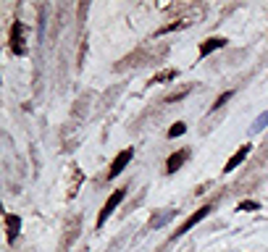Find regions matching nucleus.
I'll return each instance as SVG.
<instances>
[{"instance_id":"1","label":"nucleus","mask_w":268,"mask_h":252,"mask_svg":"<svg viewBox=\"0 0 268 252\" xmlns=\"http://www.w3.org/2000/svg\"><path fill=\"white\" fill-rule=\"evenodd\" d=\"M124 197H126V186H124V189H116V192H113V195L108 197V202L103 205V210L98 213V229H100V226L105 224V220L110 218V213H113V210L118 208V205H121V200H124Z\"/></svg>"},{"instance_id":"2","label":"nucleus","mask_w":268,"mask_h":252,"mask_svg":"<svg viewBox=\"0 0 268 252\" xmlns=\"http://www.w3.org/2000/svg\"><path fill=\"white\" fill-rule=\"evenodd\" d=\"M132 158H134V150L132 147H126V150H121L116 158H113V163H110V171H108V179H116L118 176V173L126 168V166H129V161H132Z\"/></svg>"},{"instance_id":"3","label":"nucleus","mask_w":268,"mask_h":252,"mask_svg":"<svg viewBox=\"0 0 268 252\" xmlns=\"http://www.w3.org/2000/svg\"><path fill=\"white\" fill-rule=\"evenodd\" d=\"M211 210H213V208H211V205H202V208H200V210H195L192 215H189V218L184 220V224L179 226V231H176V234H173V236H182V234H187V231H189V229H192V226H197V224H200V220H202L205 215H211Z\"/></svg>"},{"instance_id":"4","label":"nucleus","mask_w":268,"mask_h":252,"mask_svg":"<svg viewBox=\"0 0 268 252\" xmlns=\"http://www.w3.org/2000/svg\"><path fill=\"white\" fill-rule=\"evenodd\" d=\"M250 150H252V145H242V147L236 150V152L229 158V161H226V166H224V173H231V171H234V168H236V166H240V163L245 161V158H247V152H250Z\"/></svg>"},{"instance_id":"5","label":"nucleus","mask_w":268,"mask_h":252,"mask_svg":"<svg viewBox=\"0 0 268 252\" xmlns=\"http://www.w3.org/2000/svg\"><path fill=\"white\" fill-rule=\"evenodd\" d=\"M189 158V150H179V152H173L171 158H168V163H166V171L168 173H176L179 168H182V163Z\"/></svg>"},{"instance_id":"6","label":"nucleus","mask_w":268,"mask_h":252,"mask_svg":"<svg viewBox=\"0 0 268 252\" xmlns=\"http://www.w3.org/2000/svg\"><path fill=\"white\" fill-rule=\"evenodd\" d=\"M224 45H226V40H224V37H211V40H205V42L200 45V58L211 55L213 50H218V47H224Z\"/></svg>"},{"instance_id":"7","label":"nucleus","mask_w":268,"mask_h":252,"mask_svg":"<svg viewBox=\"0 0 268 252\" xmlns=\"http://www.w3.org/2000/svg\"><path fill=\"white\" fill-rule=\"evenodd\" d=\"M11 47L16 55H24V42H21V24L16 21L13 29H11Z\"/></svg>"},{"instance_id":"8","label":"nucleus","mask_w":268,"mask_h":252,"mask_svg":"<svg viewBox=\"0 0 268 252\" xmlns=\"http://www.w3.org/2000/svg\"><path fill=\"white\" fill-rule=\"evenodd\" d=\"M6 229H8V242H13L16 236H19L21 218H19V215H13V213H8V215H6Z\"/></svg>"},{"instance_id":"9","label":"nucleus","mask_w":268,"mask_h":252,"mask_svg":"<svg viewBox=\"0 0 268 252\" xmlns=\"http://www.w3.org/2000/svg\"><path fill=\"white\" fill-rule=\"evenodd\" d=\"M184 132H187V123L176 121V123H173V126H171V129H168V137H182Z\"/></svg>"},{"instance_id":"10","label":"nucleus","mask_w":268,"mask_h":252,"mask_svg":"<svg viewBox=\"0 0 268 252\" xmlns=\"http://www.w3.org/2000/svg\"><path fill=\"white\" fill-rule=\"evenodd\" d=\"M173 76H176V71H161V74H158V76L153 79V82H150V84H158V82H166V79H173Z\"/></svg>"},{"instance_id":"11","label":"nucleus","mask_w":268,"mask_h":252,"mask_svg":"<svg viewBox=\"0 0 268 252\" xmlns=\"http://www.w3.org/2000/svg\"><path fill=\"white\" fill-rule=\"evenodd\" d=\"M229 100H231V92H224V94H218V100H216L211 108H213V110H218L221 105H224V103H229Z\"/></svg>"},{"instance_id":"12","label":"nucleus","mask_w":268,"mask_h":252,"mask_svg":"<svg viewBox=\"0 0 268 252\" xmlns=\"http://www.w3.org/2000/svg\"><path fill=\"white\" fill-rule=\"evenodd\" d=\"M240 210H258V202H242Z\"/></svg>"}]
</instances>
